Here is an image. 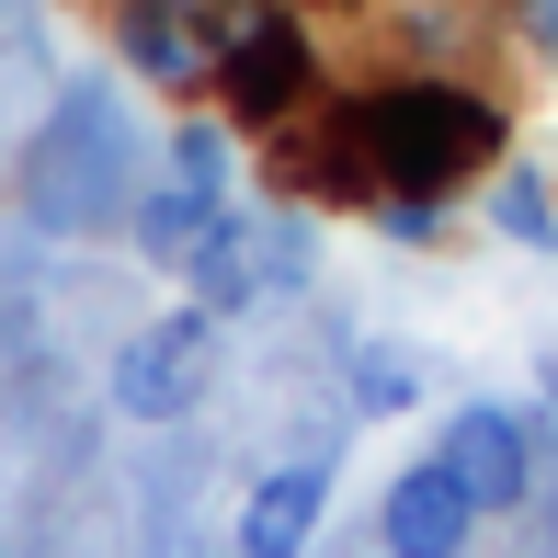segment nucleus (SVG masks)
<instances>
[{"mask_svg":"<svg viewBox=\"0 0 558 558\" xmlns=\"http://www.w3.org/2000/svg\"><path fill=\"white\" fill-rule=\"evenodd\" d=\"M183 286H194V308H217V319L308 286V217H240V206H228L206 240L183 251Z\"/></svg>","mask_w":558,"mask_h":558,"instance_id":"4","label":"nucleus"},{"mask_svg":"<svg viewBox=\"0 0 558 558\" xmlns=\"http://www.w3.org/2000/svg\"><path fill=\"white\" fill-rule=\"evenodd\" d=\"M114 58L148 92H217V0H114Z\"/></svg>","mask_w":558,"mask_h":558,"instance_id":"6","label":"nucleus"},{"mask_svg":"<svg viewBox=\"0 0 558 558\" xmlns=\"http://www.w3.org/2000/svg\"><path fill=\"white\" fill-rule=\"evenodd\" d=\"M23 206H35L46 228H114L137 194H125V125L104 92H69V114L46 125L35 148V183H23Z\"/></svg>","mask_w":558,"mask_h":558,"instance_id":"3","label":"nucleus"},{"mask_svg":"<svg viewBox=\"0 0 558 558\" xmlns=\"http://www.w3.org/2000/svg\"><path fill=\"white\" fill-rule=\"evenodd\" d=\"M217 217H228V194H206V183H183V171H160V183H148L137 206H125V240H137L148 263H171V274H183V251L206 240Z\"/></svg>","mask_w":558,"mask_h":558,"instance_id":"10","label":"nucleus"},{"mask_svg":"<svg viewBox=\"0 0 558 558\" xmlns=\"http://www.w3.org/2000/svg\"><path fill=\"white\" fill-rule=\"evenodd\" d=\"M501 228L513 251H558V206H547V171H524V160H501L490 171V206H478Z\"/></svg>","mask_w":558,"mask_h":558,"instance_id":"11","label":"nucleus"},{"mask_svg":"<svg viewBox=\"0 0 558 558\" xmlns=\"http://www.w3.org/2000/svg\"><path fill=\"white\" fill-rule=\"evenodd\" d=\"M513 23H524V46H536V58H558V0H513Z\"/></svg>","mask_w":558,"mask_h":558,"instance_id":"15","label":"nucleus"},{"mask_svg":"<svg viewBox=\"0 0 558 558\" xmlns=\"http://www.w3.org/2000/svg\"><path fill=\"white\" fill-rule=\"evenodd\" d=\"M365 194H456L501 160V104H478L468 81H388L342 114Z\"/></svg>","mask_w":558,"mask_h":558,"instance_id":"1","label":"nucleus"},{"mask_svg":"<svg viewBox=\"0 0 558 558\" xmlns=\"http://www.w3.org/2000/svg\"><path fill=\"white\" fill-rule=\"evenodd\" d=\"M468 536H478V501H468V478L445 456L388 478V501H376V547L388 558H468Z\"/></svg>","mask_w":558,"mask_h":558,"instance_id":"8","label":"nucleus"},{"mask_svg":"<svg viewBox=\"0 0 558 558\" xmlns=\"http://www.w3.org/2000/svg\"><path fill=\"white\" fill-rule=\"evenodd\" d=\"M422 399V365L399 342H353V411H411Z\"/></svg>","mask_w":558,"mask_h":558,"instance_id":"12","label":"nucleus"},{"mask_svg":"<svg viewBox=\"0 0 558 558\" xmlns=\"http://www.w3.org/2000/svg\"><path fill=\"white\" fill-rule=\"evenodd\" d=\"M160 171H183V183H206V194H228V125H206V114H183V125H171V148H160Z\"/></svg>","mask_w":558,"mask_h":558,"instance_id":"13","label":"nucleus"},{"mask_svg":"<svg viewBox=\"0 0 558 558\" xmlns=\"http://www.w3.org/2000/svg\"><path fill=\"white\" fill-rule=\"evenodd\" d=\"M206 376H217V308H171V319H148V331H125L114 353V411L125 422H183L194 399H206Z\"/></svg>","mask_w":558,"mask_h":558,"instance_id":"5","label":"nucleus"},{"mask_svg":"<svg viewBox=\"0 0 558 558\" xmlns=\"http://www.w3.org/2000/svg\"><path fill=\"white\" fill-rule=\"evenodd\" d=\"M319 513H331V456H296V468L251 478V501H240V558H308Z\"/></svg>","mask_w":558,"mask_h":558,"instance_id":"9","label":"nucleus"},{"mask_svg":"<svg viewBox=\"0 0 558 558\" xmlns=\"http://www.w3.org/2000/svg\"><path fill=\"white\" fill-rule=\"evenodd\" d=\"M319 92V46L296 12H274V0H217V104L240 125H286L308 114Z\"/></svg>","mask_w":558,"mask_h":558,"instance_id":"2","label":"nucleus"},{"mask_svg":"<svg viewBox=\"0 0 558 558\" xmlns=\"http://www.w3.org/2000/svg\"><path fill=\"white\" fill-rule=\"evenodd\" d=\"M445 468L468 478L478 513H513L524 490H536V434H524V411H501V399H468V411H445Z\"/></svg>","mask_w":558,"mask_h":558,"instance_id":"7","label":"nucleus"},{"mask_svg":"<svg viewBox=\"0 0 558 558\" xmlns=\"http://www.w3.org/2000/svg\"><path fill=\"white\" fill-rule=\"evenodd\" d=\"M376 228L388 240H445V194H376Z\"/></svg>","mask_w":558,"mask_h":558,"instance_id":"14","label":"nucleus"}]
</instances>
